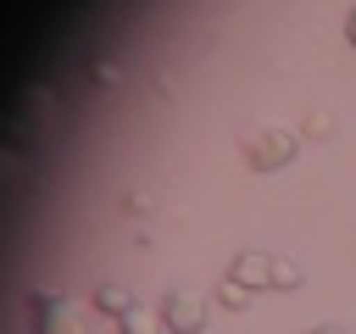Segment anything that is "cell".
I'll return each mask as SVG.
<instances>
[{"label": "cell", "mask_w": 356, "mask_h": 334, "mask_svg": "<svg viewBox=\"0 0 356 334\" xmlns=\"http://www.w3.org/2000/svg\"><path fill=\"white\" fill-rule=\"evenodd\" d=\"M28 334H95V301L39 284L28 295Z\"/></svg>", "instance_id": "cell-1"}, {"label": "cell", "mask_w": 356, "mask_h": 334, "mask_svg": "<svg viewBox=\"0 0 356 334\" xmlns=\"http://www.w3.org/2000/svg\"><path fill=\"white\" fill-rule=\"evenodd\" d=\"M295 150H300V128H289V122L267 117V122L239 128V156H245L250 173H278V167L295 161Z\"/></svg>", "instance_id": "cell-2"}, {"label": "cell", "mask_w": 356, "mask_h": 334, "mask_svg": "<svg viewBox=\"0 0 356 334\" xmlns=\"http://www.w3.org/2000/svg\"><path fill=\"white\" fill-rule=\"evenodd\" d=\"M161 323L172 328V334H200L206 328V295L200 289H184V284H172L167 295H161Z\"/></svg>", "instance_id": "cell-3"}, {"label": "cell", "mask_w": 356, "mask_h": 334, "mask_svg": "<svg viewBox=\"0 0 356 334\" xmlns=\"http://www.w3.org/2000/svg\"><path fill=\"white\" fill-rule=\"evenodd\" d=\"M273 250L267 245H239L234 250V262H228V278H239V284H250V289H273Z\"/></svg>", "instance_id": "cell-4"}, {"label": "cell", "mask_w": 356, "mask_h": 334, "mask_svg": "<svg viewBox=\"0 0 356 334\" xmlns=\"http://www.w3.org/2000/svg\"><path fill=\"white\" fill-rule=\"evenodd\" d=\"M0 184H6L11 195L28 184V145H11V139L0 145Z\"/></svg>", "instance_id": "cell-5"}, {"label": "cell", "mask_w": 356, "mask_h": 334, "mask_svg": "<svg viewBox=\"0 0 356 334\" xmlns=\"http://www.w3.org/2000/svg\"><path fill=\"white\" fill-rule=\"evenodd\" d=\"M139 301H134V289L128 284H117V278H106L100 289H95V312H106V317H128Z\"/></svg>", "instance_id": "cell-6"}, {"label": "cell", "mask_w": 356, "mask_h": 334, "mask_svg": "<svg viewBox=\"0 0 356 334\" xmlns=\"http://www.w3.org/2000/svg\"><path fill=\"white\" fill-rule=\"evenodd\" d=\"M117 334H172V328L161 323V312H150V306H134L128 317H117Z\"/></svg>", "instance_id": "cell-7"}, {"label": "cell", "mask_w": 356, "mask_h": 334, "mask_svg": "<svg viewBox=\"0 0 356 334\" xmlns=\"http://www.w3.org/2000/svg\"><path fill=\"white\" fill-rule=\"evenodd\" d=\"M295 128H300V139H334V128H339V117H334L328 106H312V111H306V117H300Z\"/></svg>", "instance_id": "cell-8"}, {"label": "cell", "mask_w": 356, "mask_h": 334, "mask_svg": "<svg viewBox=\"0 0 356 334\" xmlns=\"http://www.w3.org/2000/svg\"><path fill=\"white\" fill-rule=\"evenodd\" d=\"M250 301H256L250 284H239V278H222V284H217V306H222V312H245Z\"/></svg>", "instance_id": "cell-9"}, {"label": "cell", "mask_w": 356, "mask_h": 334, "mask_svg": "<svg viewBox=\"0 0 356 334\" xmlns=\"http://www.w3.org/2000/svg\"><path fill=\"white\" fill-rule=\"evenodd\" d=\"M300 278H306V273H300V262H289V256H278V262H273V289H278V295L300 289Z\"/></svg>", "instance_id": "cell-10"}, {"label": "cell", "mask_w": 356, "mask_h": 334, "mask_svg": "<svg viewBox=\"0 0 356 334\" xmlns=\"http://www.w3.org/2000/svg\"><path fill=\"white\" fill-rule=\"evenodd\" d=\"M89 78H95L100 89H111V84L122 78V67H117V56H95V61H89Z\"/></svg>", "instance_id": "cell-11"}, {"label": "cell", "mask_w": 356, "mask_h": 334, "mask_svg": "<svg viewBox=\"0 0 356 334\" xmlns=\"http://www.w3.org/2000/svg\"><path fill=\"white\" fill-rule=\"evenodd\" d=\"M128 217H150V206H156V195L150 189H122V200H117Z\"/></svg>", "instance_id": "cell-12"}, {"label": "cell", "mask_w": 356, "mask_h": 334, "mask_svg": "<svg viewBox=\"0 0 356 334\" xmlns=\"http://www.w3.org/2000/svg\"><path fill=\"white\" fill-rule=\"evenodd\" d=\"M300 334H350L345 323H312V328H300Z\"/></svg>", "instance_id": "cell-13"}, {"label": "cell", "mask_w": 356, "mask_h": 334, "mask_svg": "<svg viewBox=\"0 0 356 334\" xmlns=\"http://www.w3.org/2000/svg\"><path fill=\"white\" fill-rule=\"evenodd\" d=\"M345 39H350V50H356V0H350V11H345Z\"/></svg>", "instance_id": "cell-14"}, {"label": "cell", "mask_w": 356, "mask_h": 334, "mask_svg": "<svg viewBox=\"0 0 356 334\" xmlns=\"http://www.w3.org/2000/svg\"><path fill=\"white\" fill-rule=\"evenodd\" d=\"M89 6H111V0H89Z\"/></svg>", "instance_id": "cell-15"}]
</instances>
